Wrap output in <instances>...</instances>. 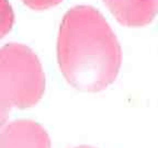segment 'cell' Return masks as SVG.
I'll return each instance as SVG.
<instances>
[{"label":"cell","instance_id":"obj_1","mask_svg":"<svg viewBox=\"0 0 158 148\" xmlns=\"http://www.w3.org/2000/svg\"><path fill=\"white\" fill-rule=\"evenodd\" d=\"M65 79L80 91L99 92L114 81L122 64L120 43L100 11L76 6L66 12L57 37Z\"/></svg>","mask_w":158,"mask_h":148},{"label":"cell","instance_id":"obj_2","mask_svg":"<svg viewBox=\"0 0 158 148\" xmlns=\"http://www.w3.org/2000/svg\"><path fill=\"white\" fill-rule=\"evenodd\" d=\"M45 91L39 57L27 45L9 43L0 48V131L12 109L35 105Z\"/></svg>","mask_w":158,"mask_h":148},{"label":"cell","instance_id":"obj_3","mask_svg":"<svg viewBox=\"0 0 158 148\" xmlns=\"http://www.w3.org/2000/svg\"><path fill=\"white\" fill-rule=\"evenodd\" d=\"M0 148H51V139L39 123L18 120L0 131Z\"/></svg>","mask_w":158,"mask_h":148},{"label":"cell","instance_id":"obj_4","mask_svg":"<svg viewBox=\"0 0 158 148\" xmlns=\"http://www.w3.org/2000/svg\"><path fill=\"white\" fill-rule=\"evenodd\" d=\"M121 24L139 27L152 22L157 13L158 0H103Z\"/></svg>","mask_w":158,"mask_h":148},{"label":"cell","instance_id":"obj_5","mask_svg":"<svg viewBox=\"0 0 158 148\" xmlns=\"http://www.w3.org/2000/svg\"><path fill=\"white\" fill-rule=\"evenodd\" d=\"M15 23V12L9 0H0V39L11 31Z\"/></svg>","mask_w":158,"mask_h":148},{"label":"cell","instance_id":"obj_6","mask_svg":"<svg viewBox=\"0 0 158 148\" xmlns=\"http://www.w3.org/2000/svg\"><path fill=\"white\" fill-rule=\"evenodd\" d=\"M22 1L32 10H46L57 6L63 0H22Z\"/></svg>","mask_w":158,"mask_h":148},{"label":"cell","instance_id":"obj_7","mask_svg":"<svg viewBox=\"0 0 158 148\" xmlns=\"http://www.w3.org/2000/svg\"><path fill=\"white\" fill-rule=\"evenodd\" d=\"M76 148H94V147H90V146H79V147Z\"/></svg>","mask_w":158,"mask_h":148}]
</instances>
